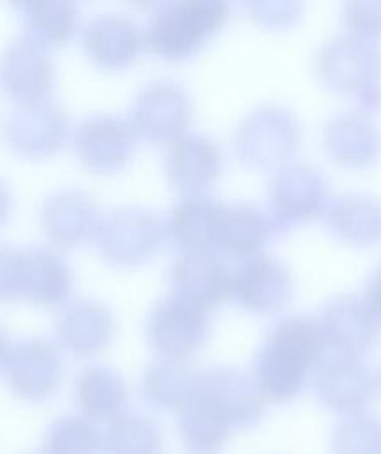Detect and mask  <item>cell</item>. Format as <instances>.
<instances>
[{"instance_id":"obj_1","label":"cell","mask_w":381,"mask_h":454,"mask_svg":"<svg viewBox=\"0 0 381 454\" xmlns=\"http://www.w3.org/2000/svg\"><path fill=\"white\" fill-rule=\"evenodd\" d=\"M252 424L248 392L225 367L198 372L190 397L177 410L181 442L193 454L220 450L232 429H245Z\"/></svg>"},{"instance_id":"obj_2","label":"cell","mask_w":381,"mask_h":454,"mask_svg":"<svg viewBox=\"0 0 381 454\" xmlns=\"http://www.w3.org/2000/svg\"><path fill=\"white\" fill-rule=\"evenodd\" d=\"M324 340L315 319L287 316L266 335L253 365V380L266 401L296 397L315 371Z\"/></svg>"},{"instance_id":"obj_3","label":"cell","mask_w":381,"mask_h":454,"mask_svg":"<svg viewBox=\"0 0 381 454\" xmlns=\"http://www.w3.org/2000/svg\"><path fill=\"white\" fill-rule=\"evenodd\" d=\"M227 16L229 5L218 0L161 4L152 11L144 39L156 53L168 59H183L216 34Z\"/></svg>"},{"instance_id":"obj_4","label":"cell","mask_w":381,"mask_h":454,"mask_svg":"<svg viewBox=\"0 0 381 454\" xmlns=\"http://www.w3.org/2000/svg\"><path fill=\"white\" fill-rule=\"evenodd\" d=\"M317 71L330 87L356 94L365 105L381 99V53L365 37L338 34L326 41L317 53Z\"/></svg>"},{"instance_id":"obj_5","label":"cell","mask_w":381,"mask_h":454,"mask_svg":"<svg viewBox=\"0 0 381 454\" xmlns=\"http://www.w3.org/2000/svg\"><path fill=\"white\" fill-rule=\"evenodd\" d=\"M298 138L299 126L292 112L266 105L241 121L234 144L246 163L271 167L282 163L296 149Z\"/></svg>"},{"instance_id":"obj_6","label":"cell","mask_w":381,"mask_h":454,"mask_svg":"<svg viewBox=\"0 0 381 454\" xmlns=\"http://www.w3.org/2000/svg\"><path fill=\"white\" fill-rule=\"evenodd\" d=\"M317 397L337 413L358 415L369 404L377 385L376 374L356 355L333 351L314 371Z\"/></svg>"},{"instance_id":"obj_7","label":"cell","mask_w":381,"mask_h":454,"mask_svg":"<svg viewBox=\"0 0 381 454\" xmlns=\"http://www.w3.org/2000/svg\"><path fill=\"white\" fill-rule=\"evenodd\" d=\"M4 378L21 399L39 403L53 395L62 380V355L44 339H28L7 351Z\"/></svg>"},{"instance_id":"obj_8","label":"cell","mask_w":381,"mask_h":454,"mask_svg":"<svg viewBox=\"0 0 381 454\" xmlns=\"http://www.w3.org/2000/svg\"><path fill=\"white\" fill-rule=\"evenodd\" d=\"M207 326L206 309L172 294L152 309L147 335L161 356L186 360L206 340Z\"/></svg>"},{"instance_id":"obj_9","label":"cell","mask_w":381,"mask_h":454,"mask_svg":"<svg viewBox=\"0 0 381 454\" xmlns=\"http://www.w3.org/2000/svg\"><path fill=\"white\" fill-rule=\"evenodd\" d=\"M326 199V179L310 165L285 167L269 183L275 227L310 220L324 207Z\"/></svg>"},{"instance_id":"obj_10","label":"cell","mask_w":381,"mask_h":454,"mask_svg":"<svg viewBox=\"0 0 381 454\" xmlns=\"http://www.w3.org/2000/svg\"><path fill=\"white\" fill-rule=\"evenodd\" d=\"M190 98L175 82H154L136 98L133 106V131L151 140L174 142L190 121Z\"/></svg>"},{"instance_id":"obj_11","label":"cell","mask_w":381,"mask_h":454,"mask_svg":"<svg viewBox=\"0 0 381 454\" xmlns=\"http://www.w3.org/2000/svg\"><path fill=\"white\" fill-rule=\"evenodd\" d=\"M163 229L159 220L140 207H122L112 211L99 231L103 254L122 264L138 262L151 255L159 245Z\"/></svg>"},{"instance_id":"obj_12","label":"cell","mask_w":381,"mask_h":454,"mask_svg":"<svg viewBox=\"0 0 381 454\" xmlns=\"http://www.w3.org/2000/svg\"><path fill=\"white\" fill-rule=\"evenodd\" d=\"M292 293L289 270L275 257L257 254L246 257L232 273L234 298L255 312H271L280 309Z\"/></svg>"},{"instance_id":"obj_13","label":"cell","mask_w":381,"mask_h":454,"mask_svg":"<svg viewBox=\"0 0 381 454\" xmlns=\"http://www.w3.org/2000/svg\"><path fill=\"white\" fill-rule=\"evenodd\" d=\"M174 294L200 309L222 303L232 291V271L214 252H183L172 266Z\"/></svg>"},{"instance_id":"obj_14","label":"cell","mask_w":381,"mask_h":454,"mask_svg":"<svg viewBox=\"0 0 381 454\" xmlns=\"http://www.w3.org/2000/svg\"><path fill=\"white\" fill-rule=\"evenodd\" d=\"M317 325L324 344H330L333 351L358 356L377 337L379 321L365 300L342 294L326 303Z\"/></svg>"},{"instance_id":"obj_15","label":"cell","mask_w":381,"mask_h":454,"mask_svg":"<svg viewBox=\"0 0 381 454\" xmlns=\"http://www.w3.org/2000/svg\"><path fill=\"white\" fill-rule=\"evenodd\" d=\"M225 204L190 195L170 213L168 232L184 252H213L222 245Z\"/></svg>"},{"instance_id":"obj_16","label":"cell","mask_w":381,"mask_h":454,"mask_svg":"<svg viewBox=\"0 0 381 454\" xmlns=\"http://www.w3.org/2000/svg\"><path fill=\"white\" fill-rule=\"evenodd\" d=\"M220 156L218 145L209 137L200 133L181 135L168 149L167 170L177 188L190 195H200L218 176Z\"/></svg>"},{"instance_id":"obj_17","label":"cell","mask_w":381,"mask_h":454,"mask_svg":"<svg viewBox=\"0 0 381 454\" xmlns=\"http://www.w3.org/2000/svg\"><path fill=\"white\" fill-rule=\"evenodd\" d=\"M76 147L83 161L97 170L121 168L135 147L133 128L112 115L90 117L76 133Z\"/></svg>"},{"instance_id":"obj_18","label":"cell","mask_w":381,"mask_h":454,"mask_svg":"<svg viewBox=\"0 0 381 454\" xmlns=\"http://www.w3.org/2000/svg\"><path fill=\"white\" fill-rule=\"evenodd\" d=\"M74 403L80 415L94 424H112L124 415L128 387L119 372L105 365L85 367L74 381Z\"/></svg>"},{"instance_id":"obj_19","label":"cell","mask_w":381,"mask_h":454,"mask_svg":"<svg viewBox=\"0 0 381 454\" xmlns=\"http://www.w3.org/2000/svg\"><path fill=\"white\" fill-rule=\"evenodd\" d=\"M144 43V32L124 14H101L94 18L85 32L89 55L106 67L129 64Z\"/></svg>"},{"instance_id":"obj_20","label":"cell","mask_w":381,"mask_h":454,"mask_svg":"<svg viewBox=\"0 0 381 454\" xmlns=\"http://www.w3.org/2000/svg\"><path fill=\"white\" fill-rule=\"evenodd\" d=\"M324 145L344 165L370 161L381 145L377 126L360 112H342L324 124Z\"/></svg>"},{"instance_id":"obj_21","label":"cell","mask_w":381,"mask_h":454,"mask_svg":"<svg viewBox=\"0 0 381 454\" xmlns=\"http://www.w3.org/2000/svg\"><path fill=\"white\" fill-rule=\"evenodd\" d=\"M69 287V270L50 250L18 252L16 294L21 291L37 301H57Z\"/></svg>"},{"instance_id":"obj_22","label":"cell","mask_w":381,"mask_h":454,"mask_svg":"<svg viewBox=\"0 0 381 454\" xmlns=\"http://www.w3.org/2000/svg\"><path fill=\"white\" fill-rule=\"evenodd\" d=\"M58 328L62 340L71 351L90 356L108 344L112 316L105 305L94 300H82L62 314Z\"/></svg>"},{"instance_id":"obj_23","label":"cell","mask_w":381,"mask_h":454,"mask_svg":"<svg viewBox=\"0 0 381 454\" xmlns=\"http://www.w3.org/2000/svg\"><path fill=\"white\" fill-rule=\"evenodd\" d=\"M197 376L198 372L186 360L163 356L144 372L140 392L149 406L177 411L190 397Z\"/></svg>"},{"instance_id":"obj_24","label":"cell","mask_w":381,"mask_h":454,"mask_svg":"<svg viewBox=\"0 0 381 454\" xmlns=\"http://www.w3.org/2000/svg\"><path fill=\"white\" fill-rule=\"evenodd\" d=\"M326 213L331 231L351 243H374L381 238V202L372 195L337 197Z\"/></svg>"},{"instance_id":"obj_25","label":"cell","mask_w":381,"mask_h":454,"mask_svg":"<svg viewBox=\"0 0 381 454\" xmlns=\"http://www.w3.org/2000/svg\"><path fill=\"white\" fill-rule=\"evenodd\" d=\"M273 231L275 223L271 216L264 215L255 206H225L220 248H225L239 257H252L260 252Z\"/></svg>"},{"instance_id":"obj_26","label":"cell","mask_w":381,"mask_h":454,"mask_svg":"<svg viewBox=\"0 0 381 454\" xmlns=\"http://www.w3.org/2000/svg\"><path fill=\"white\" fill-rule=\"evenodd\" d=\"M103 454H163V433L151 417L124 413L108 424Z\"/></svg>"},{"instance_id":"obj_27","label":"cell","mask_w":381,"mask_h":454,"mask_svg":"<svg viewBox=\"0 0 381 454\" xmlns=\"http://www.w3.org/2000/svg\"><path fill=\"white\" fill-rule=\"evenodd\" d=\"M103 433L82 415L55 419L44 431L41 454H101Z\"/></svg>"},{"instance_id":"obj_28","label":"cell","mask_w":381,"mask_h":454,"mask_svg":"<svg viewBox=\"0 0 381 454\" xmlns=\"http://www.w3.org/2000/svg\"><path fill=\"white\" fill-rule=\"evenodd\" d=\"M5 57L7 64L4 66V82L12 94L25 96L27 99H37L35 96L43 94L44 89L50 87L48 80L51 69L44 51L32 44H18Z\"/></svg>"},{"instance_id":"obj_29","label":"cell","mask_w":381,"mask_h":454,"mask_svg":"<svg viewBox=\"0 0 381 454\" xmlns=\"http://www.w3.org/2000/svg\"><path fill=\"white\" fill-rule=\"evenodd\" d=\"M46 213H50L48 229L51 236L62 239V243H73L87 234L96 211L87 195L67 192L55 195Z\"/></svg>"},{"instance_id":"obj_30","label":"cell","mask_w":381,"mask_h":454,"mask_svg":"<svg viewBox=\"0 0 381 454\" xmlns=\"http://www.w3.org/2000/svg\"><path fill=\"white\" fill-rule=\"evenodd\" d=\"M335 454H381V420L369 415L346 417L331 434Z\"/></svg>"},{"instance_id":"obj_31","label":"cell","mask_w":381,"mask_h":454,"mask_svg":"<svg viewBox=\"0 0 381 454\" xmlns=\"http://www.w3.org/2000/svg\"><path fill=\"white\" fill-rule=\"evenodd\" d=\"M19 114H23L21 119H18L16 122H12L11 129L16 128V137H18V144H23L25 149H32L34 145L41 144L39 140H43V147L44 145H55V140L58 144L62 133H64V115L58 108L55 106H32V108H25Z\"/></svg>"},{"instance_id":"obj_32","label":"cell","mask_w":381,"mask_h":454,"mask_svg":"<svg viewBox=\"0 0 381 454\" xmlns=\"http://www.w3.org/2000/svg\"><path fill=\"white\" fill-rule=\"evenodd\" d=\"M76 11L73 4H35L30 5V25L44 37L64 39L73 32Z\"/></svg>"},{"instance_id":"obj_33","label":"cell","mask_w":381,"mask_h":454,"mask_svg":"<svg viewBox=\"0 0 381 454\" xmlns=\"http://www.w3.org/2000/svg\"><path fill=\"white\" fill-rule=\"evenodd\" d=\"M346 23L354 35L372 37L381 34V4L356 2L346 5Z\"/></svg>"},{"instance_id":"obj_34","label":"cell","mask_w":381,"mask_h":454,"mask_svg":"<svg viewBox=\"0 0 381 454\" xmlns=\"http://www.w3.org/2000/svg\"><path fill=\"white\" fill-rule=\"evenodd\" d=\"M365 303L377 321H381V264L370 273L365 286Z\"/></svg>"},{"instance_id":"obj_35","label":"cell","mask_w":381,"mask_h":454,"mask_svg":"<svg viewBox=\"0 0 381 454\" xmlns=\"http://www.w3.org/2000/svg\"><path fill=\"white\" fill-rule=\"evenodd\" d=\"M5 355H7L5 337H4V333H2V330H0V365H2V364H4V360H5Z\"/></svg>"},{"instance_id":"obj_36","label":"cell","mask_w":381,"mask_h":454,"mask_svg":"<svg viewBox=\"0 0 381 454\" xmlns=\"http://www.w3.org/2000/svg\"><path fill=\"white\" fill-rule=\"evenodd\" d=\"M5 207H7V197H5V193H4V188L0 186V220H2V216L5 215Z\"/></svg>"},{"instance_id":"obj_37","label":"cell","mask_w":381,"mask_h":454,"mask_svg":"<svg viewBox=\"0 0 381 454\" xmlns=\"http://www.w3.org/2000/svg\"><path fill=\"white\" fill-rule=\"evenodd\" d=\"M376 378H377V383H381V369H379V374Z\"/></svg>"}]
</instances>
